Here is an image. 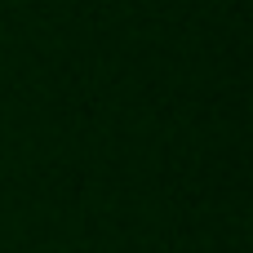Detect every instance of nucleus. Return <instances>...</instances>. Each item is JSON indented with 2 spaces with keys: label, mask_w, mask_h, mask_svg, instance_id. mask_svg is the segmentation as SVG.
<instances>
[]
</instances>
